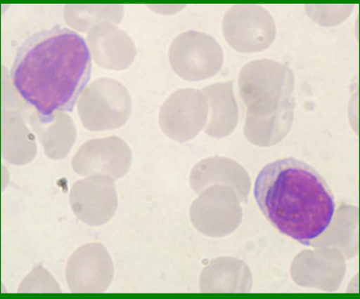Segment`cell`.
Wrapping results in <instances>:
<instances>
[{
    "label": "cell",
    "mask_w": 360,
    "mask_h": 299,
    "mask_svg": "<svg viewBox=\"0 0 360 299\" xmlns=\"http://www.w3.org/2000/svg\"><path fill=\"white\" fill-rule=\"evenodd\" d=\"M79 111L83 125L91 131L117 128L128 119L131 100L120 90L90 91L80 99Z\"/></svg>",
    "instance_id": "5b68a950"
},
{
    "label": "cell",
    "mask_w": 360,
    "mask_h": 299,
    "mask_svg": "<svg viewBox=\"0 0 360 299\" xmlns=\"http://www.w3.org/2000/svg\"><path fill=\"white\" fill-rule=\"evenodd\" d=\"M53 126L47 129H37L42 138L46 154L51 158L65 157L75 139L73 123L68 116L60 113L53 117Z\"/></svg>",
    "instance_id": "52a82bcc"
},
{
    "label": "cell",
    "mask_w": 360,
    "mask_h": 299,
    "mask_svg": "<svg viewBox=\"0 0 360 299\" xmlns=\"http://www.w3.org/2000/svg\"><path fill=\"white\" fill-rule=\"evenodd\" d=\"M19 293H60L56 279L48 270L39 266L34 268L22 281Z\"/></svg>",
    "instance_id": "ba28073f"
},
{
    "label": "cell",
    "mask_w": 360,
    "mask_h": 299,
    "mask_svg": "<svg viewBox=\"0 0 360 299\" xmlns=\"http://www.w3.org/2000/svg\"><path fill=\"white\" fill-rule=\"evenodd\" d=\"M91 74L84 39L69 28L36 32L17 48L11 77L22 99L42 119L72 111Z\"/></svg>",
    "instance_id": "6da1fadb"
},
{
    "label": "cell",
    "mask_w": 360,
    "mask_h": 299,
    "mask_svg": "<svg viewBox=\"0 0 360 299\" xmlns=\"http://www.w3.org/2000/svg\"><path fill=\"white\" fill-rule=\"evenodd\" d=\"M131 164V152L119 138L91 140L79 150L73 161L75 171L87 175L103 172L112 176H123Z\"/></svg>",
    "instance_id": "8992f818"
},
{
    "label": "cell",
    "mask_w": 360,
    "mask_h": 299,
    "mask_svg": "<svg viewBox=\"0 0 360 299\" xmlns=\"http://www.w3.org/2000/svg\"><path fill=\"white\" fill-rule=\"evenodd\" d=\"M253 192L272 225L304 246L329 228L335 213V199L326 180L295 158L267 164L259 172Z\"/></svg>",
    "instance_id": "7a4b0ae2"
},
{
    "label": "cell",
    "mask_w": 360,
    "mask_h": 299,
    "mask_svg": "<svg viewBox=\"0 0 360 299\" xmlns=\"http://www.w3.org/2000/svg\"><path fill=\"white\" fill-rule=\"evenodd\" d=\"M65 277L73 293L105 292L113 281V260L102 244H85L69 258Z\"/></svg>",
    "instance_id": "3957f363"
},
{
    "label": "cell",
    "mask_w": 360,
    "mask_h": 299,
    "mask_svg": "<svg viewBox=\"0 0 360 299\" xmlns=\"http://www.w3.org/2000/svg\"><path fill=\"white\" fill-rule=\"evenodd\" d=\"M75 214L89 226H102L114 217L117 201L113 182L106 177L94 176L75 184L71 192Z\"/></svg>",
    "instance_id": "277c9868"
}]
</instances>
